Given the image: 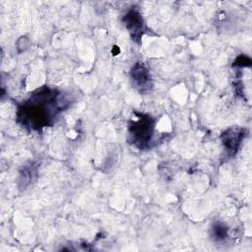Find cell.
Masks as SVG:
<instances>
[{
	"label": "cell",
	"mask_w": 252,
	"mask_h": 252,
	"mask_svg": "<svg viewBox=\"0 0 252 252\" xmlns=\"http://www.w3.org/2000/svg\"><path fill=\"white\" fill-rule=\"evenodd\" d=\"M57 90L43 87L35 91L18 110V119L24 127L40 130L52 123L58 111L64 108Z\"/></svg>",
	"instance_id": "1"
},
{
	"label": "cell",
	"mask_w": 252,
	"mask_h": 252,
	"mask_svg": "<svg viewBox=\"0 0 252 252\" xmlns=\"http://www.w3.org/2000/svg\"><path fill=\"white\" fill-rule=\"evenodd\" d=\"M154 132V120L150 115L136 113L129 123V135L131 142L138 148H146L152 140Z\"/></svg>",
	"instance_id": "2"
},
{
	"label": "cell",
	"mask_w": 252,
	"mask_h": 252,
	"mask_svg": "<svg viewBox=\"0 0 252 252\" xmlns=\"http://www.w3.org/2000/svg\"><path fill=\"white\" fill-rule=\"evenodd\" d=\"M122 22L134 41H139L144 33V21L141 14L137 10H130L123 17Z\"/></svg>",
	"instance_id": "3"
},
{
	"label": "cell",
	"mask_w": 252,
	"mask_h": 252,
	"mask_svg": "<svg viewBox=\"0 0 252 252\" xmlns=\"http://www.w3.org/2000/svg\"><path fill=\"white\" fill-rule=\"evenodd\" d=\"M131 78L134 85L141 92H145L152 87L151 75L143 62H137L131 70Z\"/></svg>",
	"instance_id": "4"
},
{
	"label": "cell",
	"mask_w": 252,
	"mask_h": 252,
	"mask_svg": "<svg viewBox=\"0 0 252 252\" xmlns=\"http://www.w3.org/2000/svg\"><path fill=\"white\" fill-rule=\"evenodd\" d=\"M245 136V130L242 128H230L221 135L222 143L228 154L233 155Z\"/></svg>",
	"instance_id": "5"
},
{
	"label": "cell",
	"mask_w": 252,
	"mask_h": 252,
	"mask_svg": "<svg viewBox=\"0 0 252 252\" xmlns=\"http://www.w3.org/2000/svg\"><path fill=\"white\" fill-rule=\"evenodd\" d=\"M212 235L217 240H222L227 236V228L220 223H217L212 228Z\"/></svg>",
	"instance_id": "6"
}]
</instances>
